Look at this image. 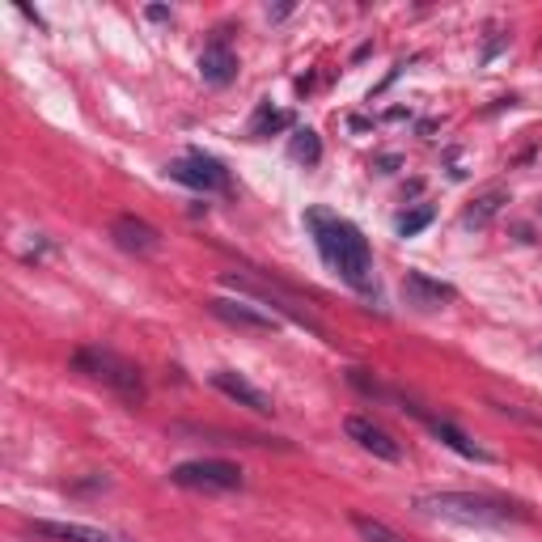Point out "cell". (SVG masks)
Segmentation results:
<instances>
[{"mask_svg": "<svg viewBox=\"0 0 542 542\" xmlns=\"http://www.w3.org/2000/svg\"><path fill=\"white\" fill-rule=\"evenodd\" d=\"M111 238L119 250H128V255H153L161 246V233L149 221H140V216H119L111 225Z\"/></svg>", "mask_w": 542, "mask_h": 542, "instance_id": "obj_14", "label": "cell"}, {"mask_svg": "<svg viewBox=\"0 0 542 542\" xmlns=\"http://www.w3.org/2000/svg\"><path fill=\"white\" fill-rule=\"evenodd\" d=\"M284 128H293V115H288V111H276L271 102H263L259 111H255V119H250L246 136H250V140H267V136H276V132H284Z\"/></svg>", "mask_w": 542, "mask_h": 542, "instance_id": "obj_16", "label": "cell"}, {"mask_svg": "<svg viewBox=\"0 0 542 542\" xmlns=\"http://www.w3.org/2000/svg\"><path fill=\"white\" fill-rule=\"evenodd\" d=\"M34 534L43 538H56V542H132L115 530H102V526H81V521H30Z\"/></svg>", "mask_w": 542, "mask_h": 542, "instance_id": "obj_13", "label": "cell"}, {"mask_svg": "<svg viewBox=\"0 0 542 542\" xmlns=\"http://www.w3.org/2000/svg\"><path fill=\"white\" fill-rule=\"evenodd\" d=\"M72 369L94 377L106 390H115L123 403L140 407L144 403V377H140V365H132L128 356H119L115 348H102V343H89V348H77L72 352Z\"/></svg>", "mask_w": 542, "mask_h": 542, "instance_id": "obj_3", "label": "cell"}, {"mask_svg": "<svg viewBox=\"0 0 542 542\" xmlns=\"http://www.w3.org/2000/svg\"><path fill=\"white\" fill-rule=\"evenodd\" d=\"M348 377H352V386H360L365 394H373V399H386V390L377 386V377H365V369H352Z\"/></svg>", "mask_w": 542, "mask_h": 542, "instance_id": "obj_20", "label": "cell"}, {"mask_svg": "<svg viewBox=\"0 0 542 542\" xmlns=\"http://www.w3.org/2000/svg\"><path fill=\"white\" fill-rule=\"evenodd\" d=\"M288 153H293V161H305V166H318L322 161V140L314 128H297L293 140H288Z\"/></svg>", "mask_w": 542, "mask_h": 542, "instance_id": "obj_17", "label": "cell"}, {"mask_svg": "<svg viewBox=\"0 0 542 542\" xmlns=\"http://www.w3.org/2000/svg\"><path fill=\"white\" fill-rule=\"evenodd\" d=\"M200 77H204V85H216V89L238 77V56L229 51L225 30H216L208 39V47L200 51Z\"/></svg>", "mask_w": 542, "mask_h": 542, "instance_id": "obj_11", "label": "cell"}, {"mask_svg": "<svg viewBox=\"0 0 542 542\" xmlns=\"http://www.w3.org/2000/svg\"><path fill=\"white\" fill-rule=\"evenodd\" d=\"M149 17H153V22H166L170 9H166V5H153V9H149Z\"/></svg>", "mask_w": 542, "mask_h": 542, "instance_id": "obj_21", "label": "cell"}, {"mask_svg": "<svg viewBox=\"0 0 542 542\" xmlns=\"http://www.w3.org/2000/svg\"><path fill=\"white\" fill-rule=\"evenodd\" d=\"M225 288H233V293H246V297H255L259 305H267V310H276V314H284V318H293L297 327H305V331H314V335H322V327L301 310V305H293L288 301L280 288H271V284H263V280H255V276H242V271H225Z\"/></svg>", "mask_w": 542, "mask_h": 542, "instance_id": "obj_6", "label": "cell"}, {"mask_svg": "<svg viewBox=\"0 0 542 542\" xmlns=\"http://www.w3.org/2000/svg\"><path fill=\"white\" fill-rule=\"evenodd\" d=\"M415 509L424 517L458 521V526H509V521H526V513L504 500L475 496V492H424L415 496Z\"/></svg>", "mask_w": 542, "mask_h": 542, "instance_id": "obj_2", "label": "cell"}, {"mask_svg": "<svg viewBox=\"0 0 542 542\" xmlns=\"http://www.w3.org/2000/svg\"><path fill=\"white\" fill-rule=\"evenodd\" d=\"M170 483L191 487V492H238L242 471L225 458H195V462H178L170 471Z\"/></svg>", "mask_w": 542, "mask_h": 542, "instance_id": "obj_4", "label": "cell"}, {"mask_svg": "<svg viewBox=\"0 0 542 542\" xmlns=\"http://www.w3.org/2000/svg\"><path fill=\"white\" fill-rule=\"evenodd\" d=\"M504 204H509V195H504L500 187H492V191H483L479 195V200L471 204V208H466L462 212V229H483V225H492V216L504 208Z\"/></svg>", "mask_w": 542, "mask_h": 542, "instance_id": "obj_15", "label": "cell"}, {"mask_svg": "<svg viewBox=\"0 0 542 542\" xmlns=\"http://www.w3.org/2000/svg\"><path fill=\"white\" fill-rule=\"evenodd\" d=\"M352 526H356V534L365 538V542H407L403 534H394L386 521H377V517H365V513H352Z\"/></svg>", "mask_w": 542, "mask_h": 542, "instance_id": "obj_18", "label": "cell"}, {"mask_svg": "<svg viewBox=\"0 0 542 542\" xmlns=\"http://www.w3.org/2000/svg\"><path fill=\"white\" fill-rule=\"evenodd\" d=\"M403 411H411V415H420V420L428 424V432L437 441H445L449 449H454V454H462V458H471V462H492V454H487V449L475 441V437H466V432L458 428V424H449V420H437V415H424L420 407H403Z\"/></svg>", "mask_w": 542, "mask_h": 542, "instance_id": "obj_12", "label": "cell"}, {"mask_svg": "<svg viewBox=\"0 0 542 542\" xmlns=\"http://www.w3.org/2000/svg\"><path fill=\"white\" fill-rule=\"evenodd\" d=\"M288 13H293L288 5H280V9H267V17H271V22H280V17H288Z\"/></svg>", "mask_w": 542, "mask_h": 542, "instance_id": "obj_22", "label": "cell"}, {"mask_svg": "<svg viewBox=\"0 0 542 542\" xmlns=\"http://www.w3.org/2000/svg\"><path fill=\"white\" fill-rule=\"evenodd\" d=\"M343 432H348V437H352L360 449H365V454L382 458V462H399V458H403V445L394 441L382 424L365 420V415H348V420H343Z\"/></svg>", "mask_w": 542, "mask_h": 542, "instance_id": "obj_8", "label": "cell"}, {"mask_svg": "<svg viewBox=\"0 0 542 542\" xmlns=\"http://www.w3.org/2000/svg\"><path fill=\"white\" fill-rule=\"evenodd\" d=\"M428 225H432V208H428V204L411 208V212H403L399 221H394V229H399V238H415V233L428 229Z\"/></svg>", "mask_w": 542, "mask_h": 542, "instance_id": "obj_19", "label": "cell"}, {"mask_svg": "<svg viewBox=\"0 0 542 542\" xmlns=\"http://www.w3.org/2000/svg\"><path fill=\"white\" fill-rule=\"evenodd\" d=\"M305 225L314 233V246L322 263H327L335 276L356 288L360 297H377V276H373V250H369V238L360 233L352 221L327 212V208H310L305 212Z\"/></svg>", "mask_w": 542, "mask_h": 542, "instance_id": "obj_1", "label": "cell"}, {"mask_svg": "<svg viewBox=\"0 0 542 542\" xmlns=\"http://www.w3.org/2000/svg\"><path fill=\"white\" fill-rule=\"evenodd\" d=\"M174 183H183V187H191V191H225L229 187V170H225V161H216L212 153H204V149H191L187 157H178V161H170V170H166Z\"/></svg>", "mask_w": 542, "mask_h": 542, "instance_id": "obj_5", "label": "cell"}, {"mask_svg": "<svg viewBox=\"0 0 542 542\" xmlns=\"http://www.w3.org/2000/svg\"><path fill=\"white\" fill-rule=\"evenodd\" d=\"M212 386L221 390L225 399H233L238 407H246V411H255V415H276V403H271V394H263L255 382H246L242 373L216 369V373H212Z\"/></svg>", "mask_w": 542, "mask_h": 542, "instance_id": "obj_10", "label": "cell"}, {"mask_svg": "<svg viewBox=\"0 0 542 542\" xmlns=\"http://www.w3.org/2000/svg\"><path fill=\"white\" fill-rule=\"evenodd\" d=\"M458 297V288L454 284H445V280H432L428 271H407V280H403V301L411 305V310H441V305H449Z\"/></svg>", "mask_w": 542, "mask_h": 542, "instance_id": "obj_9", "label": "cell"}, {"mask_svg": "<svg viewBox=\"0 0 542 542\" xmlns=\"http://www.w3.org/2000/svg\"><path fill=\"white\" fill-rule=\"evenodd\" d=\"M208 314L221 318L225 327L259 331V335H267V331L280 327L276 314H267V310H259V305H250V301H242V297H238V301H233V297H212V301H208Z\"/></svg>", "mask_w": 542, "mask_h": 542, "instance_id": "obj_7", "label": "cell"}]
</instances>
